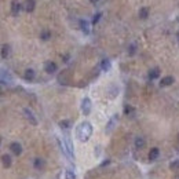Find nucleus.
I'll use <instances>...</instances> for the list:
<instances>
[{
	"label": "nucleus",
	"mask_w": 179,
	"mask_h": 179,
	"mask_svg": "<svg viewBox=\"0 0 179 179\" xmlns=\"http://www.w3.org/2000/svg\"><path fill=\"white\" fill-rule=\"evenodd\" d=\"M19 10H21V4H19V2L14 0V2L11 3V14H13L14 17H17L19 14Z\"/></svg>",
	"instance_id": "obj_4"
},
{
	"label": "nucleus",
	"mask_w": 179,
	"mask_h": 179,
	"mask_svg": "<svg viewBox=\"0 0 179 179\" xmlns=\"http://www.w3.org/2000/svg\"><path fill=\"white\" fill-rule=\"evenodd\" d=\"M102 68H103V70H107V69L110 68L109 61H103V62H102Z\"/></svg>",
	"instance_id": "obj_12"
},
{
	"label": "nucleus",
	"mask_w": 179,
	"mask_h": 179,
	"mask_svg": "<svg viewBox=\"0 0 179 179\" xmlns=\"http://www.w3.org/2000/svg\"><path fill=\"white\" fill-rule=\"evenodd\" d=\"M61 127H63V128L69 127V121H62V123H61Z\"/></svg>",
	"instance_id": "obj_16"
},
{
	"label": "nucleus",
	"mask_w": 179,
	"mask_h": 179,
	"mask_svg": "<svg viewBox=\"0 0 179 179\" xmlns=\"http://www.w3.org/2000/svg\"><path fill=\"white\" fill-rule=\"evenodd\" d=\"M172 81H173V79L172 77H164V79L160 81V84L164 87V85H170V84H172Z\"/></svg>",
	"instance_id": "obj_8"
},
{
	"label": "nucleus",
	"mask_w": 179,
	"mask_h": 179,
	"mask_svg": "<svg viewBox=\"0 0 179 179\" xmlns=\"http://www.w3.org/2000/svg\"><path fill=\"white\" fill-rule=\"evenodd\" d=\"M80 26H81V30L83 32L85 33V35H88V33H90V29H88V22L87 21H80Z\"/></svg>",
	"instance_id": "obj_6"
},
{
	"label": "nucleus",
	"mask_w": 179,
	"mask_h": 179,
	"mask_svg": "<svg viewBox=\"0 0 179 179\" xmlns=\"http://www.w3.org/2000/svg\"><path fill=\"white\" fill-rule=\"evenodd\" d=\"M55 69H57V66H55V63H46V70L48 72V73H52V72H55Z\"/></svg>",
	"instance_id": "obj_10"
},
{
	"label": "nucleus",
	"mask_w": 179,
	"mask_h": 179,
	"mask_svg": "<svg viewBox=\"0 0 179 179\" xmlns=\"http://www.w3.org/2000/svg\"><path fill=\"white\" fill-rule=\"evenodd\" d=\"M90 2H91V3H92V4H95V3H96V2H98V0H90Z\"/></svg>",
	"instance_id": "obj_17"
},
{
	"label": "nucleus",
	"mask_w": 179,
	"mask_h": 179,
	"mask_svg": "<svg viewBox=\"0 0 179 179\" xmlns=\"http://www.w3.org/2000/svg\"><path fill=\"white\" fill-rule=\"evenodd\" d=\"M65 179H76V175H74V172L70 168H68V170L65 171Z\"/></svg>",
	"instance_id": "obj_7"
},
{
	"label": "nucleus",
	"mask_w": 179,
	"mask_h": 179,
	"mask_svg": "<svg viewBox=\"0 0 179 179\" xmlns=\"http://www.w3.org/2000/svg\"><path fill=\"white\" fill-rule=\"evenodd\" d=\"M25 10L32 13V11L35 10V0H26V2H25Z\"/></svg>",
	"instance_id": "obj_5"
},
{
	"label": "nucleus",
	"mask_w": 179,
	"mask_h": 179,
	"mask_svg": "<svg viewBox=\"0 0 179 179\" xmlns=\"http://www.w3.org/2000/svg\"><path fill=\"white\" fill-rule=\"evenodd\" d=\"M91 134H92V125H91L88 121L81 123L76 129V136L79 138V140H81V142L88 140V138L91 136Z\"/></svg>",
	"instance_id": "obj_1"
},
{
	"label": "nucleus",
	"mask_w": 179,
	"mask_h": 179,
	"mask_svg": "<svg viewBox=\"0 0 179 179\" xmlns=\"http://www.w3.org/2000/svg\"><path fill=\"white\" fill-rule=\"evenodd\" d=\"M35 77V73H33V70H28L26 72V79H33Z\"/></svg>",
	"instance_id": "obj_14"
},
{
	"label": "nucleus",
	"mask_w": 179,
	"mask_h": 179,
	"mask_svg": "<svg viewBox=\"0 0 179 179\" xmlns=\"http://www.w3.org/2000/svg\"><path fill=\"white\" fill-rule=\"evenodd\" d=\"M24 114H25V117H26V120L29 121L32 125H36V124H37V120H36L35 114H33V113L30 112L28 107H25V109H24Z\"/></svg>",
	"instance_id": "obj_3"
},
{
	"label": "nucleus",
	"mask_w": 179,
	"mask_h": 179,
	"mask_svg": "<svg viewBox=\"0 0 179 179\" xmlns=\"http://www.w3.org/2000/svg\"><path fill=\"white\" fill-rule=\"evenodd\" d=\"M147 14H149V8H147V7H142V8L139 10L140 18H146V17H147Z\"/></svg>",
	"instance_id": "obj_11"
},
{
	"label": "nucleus",
	"mask_w": 179,
	"mask_h": 179,
	"mask_svg": "<svg viewBox=\"0 0 179 179\" xmlns=\"http://www.w3.org/2000/svg\"><path fill=\"white\" fill-rule=\"evenodd\" d=\"M81 112L84 113L85 116L90 114V112H91V101H90V98H84V99H83V102H81Z\"/></svg>",
	"instance_id": "obj_2"
},
{
	"label": "nucleus",
	"mask_w": 179,
	"mask_h": 179,
	"mask_svg": "<svg viewBox=\"0 0 179 179\" xmlns=\"http://www.w3.org/2000/svg\"><path fill=\"white\" fill-rule=\"evenodd\" d=\"M117 116H113V117H112V120H110L109 121V124H107V132H109V131H112V129H113V127H114V123H116V121H117Z\"/></svg>",
	"instance_id": "obj_9"
},
{
	"label": "nucleus",
	"mask_w": 179,
	"mask_h": 179,
	"mask_svg": "<svg viewBox=\"0 0 179 179\" xmlns=\"http://www.w3.org/2000/svg\"><path fill=\"white\" fill-rule=\"evenodd\" d=\"M8 52V47L7 46H3V57H6V54Z\"/></svg>",
	"instance_id": "obj_15"
},
{
	"label": "nucleus",
	"mask_w": 179,
	"mask_h": 179,
	"mask_svg": "<svg viewBox=\"0 0 179 179\" xmlns=\"http://www.w3.org/2000/svg\"><path fill=\"white\" fill-rule=\"evenodd\" d=\"M101 15H102V14H101V13L95 14V17H94V21H92V24H94V25H95V24H96V22H98V21H99V18H101Z\"/></svg>",
	"instance_id": "obj_13"
}]
</instances>
